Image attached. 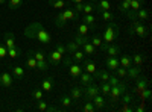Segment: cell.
Here are the masks:
<instances>
[{
  "label": "cell",
  "instance_id": "1",
  "mask_svg": "<svg viewBox=\"0 0 152 112\" xmlns=\"http://www.w3.org/2000/svg\"><path fill=\"white\" fill-rule=\"evenodd\" d=\"M23 33H24V36H26V38L37 40V41H40V43L44 44V46H49L50 43H52V35H50V33L43 27V24L38 23V21L31 23L29 26L24 29Z\"/></svg>",
  "mask_w": 152,
  "mask_h": 112
},
{
  "label": "cell",
  "instance_id": "2",
  "mask_svg": "<svg viewBox=\"0 0 152 112\" xmlns=\"http://www.w3.org/2000/svg\"><path fill=\"white\" fill-rule=\"evenodd\" d=\"M69 20H73V21L79 20V12H76L75 9L66 6L62 11L58 12V15L55 17L53 23H55V26H58V27H64V26H66V23H67Z\"/></svg>",
  "mask_w": 152,
  "mask_h": 112
},
{
  "label": "cell",
  "instance_id": "3",
  "mask_svg": "<svg viewBox=\"0 0 152 112\" xmlns=\"http://www.w3.org/2000/svg\"><path fill=\"white\" fill-rule=\"evenodd\" d=\"M117 38H119V24L114 23V21H110V23L107 24L105 30H104L102 40H104V43H107V44H113Z\"/></svg>",
  "mask_w": 152,
  "mask_h": 112
},
{
  "label": "cell",
  "instance_id": "4",
  "mask_svg": "<svg viewBox=\"0 0 152 112\" xmlns=\"http://www.w3.org/2000/svg\"><path fill=\"white\" fill-rule=\"evenodd\" d=\"M125 91H126L125 83L119 82L117 85H113V86H111V91H110V94H108L110 103H111V105H114V103L120 102V97H122V94H123Z\"/></svg>",
  "mask_w": 152,
  "mask_h": 112
},
{
  "label": "cell",
  "instance_id": "5",
  "mask_svg": "<svg viewBox=\"0 0 152 112\" xmlns=\"http://www.w3.org/2000/svg\"><path fill=\"white\" fill-rule=\"evenodd\" d=\"M99 91V85H96L94 82L90 85H85V88H82V94L85 95V100H91L94 95H97Z\"/></svg>",
  "mask_w": 152,
  "mask_h": 112
},
{
  "label": "cell",
  "instance_id": "6",
  "mask_svg": "<svg viewBox=\"0 0 152 112\" xmlns=\"http://www.w3.org/2000/svg\"><path fill=\"white\" fill-rule=\"evenodd\" d=\"M132 30H134V35H138V36H146L148 33H149V29L145 26V24L142 23V21H138V20H135V21H132Z\"/></svg>",
  "mask_w": 152,
  "mask_h": 112
},
{
  "label": "cell",
  "instance_id": "7",
  "mask_svg": "<svg viewBox=\"0 0 152 112\" xmlns=\"http://www.w3.org/2000/svg\"><path fill=\"white\" fill-rule=\"evenodd\" d=\"M91 102H93V105H94V108L97 111H104L107 108V97H104L100 92L91 98Z\"/></svg>",
  "mask_w": 152,
  "mask_h": 112
},
{
  "label": "cell",
  "instance_id": "8",
  "mask_svg": "<svg viewBox=\"0 0 152 112\" xmlns=\"http://www.w3.org/2000/svg\"><path fill=\"white\" fill-rule=\"evenodd\" d=\"M46 59H47V62H50L52 65H59L61 61H62V55H61L59 52L53 50V52H49V53L46 55Z\"/></svg>",
  "mask_w": 152,
  "mask_h": 112
},
{
  "label": "cell",
  "instance_id": "9",
  "mask_svg": "<svg viewBox=\"0 0 152 112\" xmlns=\"http://www.w3.org/2000/svg\"><path fill=\"white\" fill-rule=\"evenodd\" d=\"M12 82H14V77H12V74L5 71L0 74V86H3V88H9V86L12 85Z\"/></svg>",
  "mask_w": 152,
  "mask_h": 112
},
{
  "label": "cell",
  "instance_id": "10",
  "mask_svg": "<svg viewBox=\"0 0 152 112\" xmlns=\"http://www.w3.org/2000/svg\"><path fill=\"white\" fill-rule=\"evenodd\" d=\"M67 68H69V71H70V76L75 77V79H78V77L81 76V73L84 71V70H82V65H79L78 62H72Z\"/></svg>",
  "mask_w": 152,
  "mask_h": 112
},
{
  "label": "cell",
  "instance_id": "11",
  "mask_svg": "<svg viewBox=\"0 0 152 112\" xmlns=\"http://www.w3.org/2000/svg\"><path fill=\"white\" fill-rule=\"evenodd\" d=\"M11 74H12V77L14 79H24V76H26V73H24V68L21 65H12L11 67Z\"/></svg>",
  "mask_w": 152,
  "mask_h": 112
},
{
  "label": "cell",
  "instance_id": "12",
  "mask_svg": "<svg viewBox=\"0 0 152 112\" xmlns=\"http://www.w3.org/2000/svg\"><path fill=\"white\" fill-rule=\"evenodd\" d=\"M90 43L94 46V47H99L100 50H105V47H107V43H104V40H102V36H100L99 33H96V35H93L91 36V40H90Z\"/></svg>",
  "mask_w": 152,
  "mask_h": 112
},
{
  "label": "cell",
  "instance_id": "13",
  "mask_svg": "<svg viewBox=\"0 0 152 112\" xmlns=\"http://www.w3.org/2000/svg\"><path fill=\"white\" fill-rule=\"evenodd\" d=\"M140 71H142V68H140V67L131 65L129 68H126V77H128V79H132V80H135L138 76H140Z\"/></svg>",
  "mask_w": 152,
  "mask_h": 112
},
{
  "label": "cell",
  "instance_id": "14",
  "mask_svg": "<svg viewBox=\"0 0 152 112\" xmlns=\"http://www.w3.org/2000/svg\"><path fill=\"white\" fill-rule=\"evenodd\" d=\"M104 52L108 53V56H117L119 53H122V48H120V46H116L113 43V44H107Z\"/></svg>",
  "mask_w": 152,
  "mask_h": 112
},
{
  "label": "cell",
  "instance_id": "15",
  "mask_svg": "<svg viewBox=\"0 0 152 112\" xmlns=\"http://www.w3.org/2000/svg\"><path fill=\"white\" fill-rule=\"evenodd\" d=\"M105 65H107L108 70L114 71V70L119 67V58H117V56H107V59H105Z\"/></svg>",
  "mask_w": 152,
  "mask_h": 112
},
{
  "label": "cell",
  "instance_id": "16",
  "mask_svg": "<svg viewBox=\"0 0 152 112\" xmlns=\"http://www.w3.org/2000/svg\"><path fill=\"white\" fill-rule=\"evenodd\" d=\"M81 64H82V70L84 71H87V73H90V74H94L96 73V64H94V62L93 61H88V59H84L82 62H81Z\"/></svg>",
  "mask_w": 152,
  "mask_h": 112
},
{
  "label": "cell",
  "instance_id": "17",
  "mask_svg": "<svg viewBox=\"0 0 152 112\" xmlns=\"http://www.w3.org/2000/svg\"><path fill=\"white\" fill-rule=\"evenodd\" d=\"M79 79H81V85H82V86H85V85H90V83H93V82L96 80V77L93 76V74L87 73V71H82V73H81Z\"/></svg>",
  "mask_w": 152,
  "mask_h": 112
},
{
  "label": "cell",
  "instance_id": "18",
  "mask_svg": "<svg viewBox=\"0 0 152 112\" xmlns=\"http://www.w3.org/2000/svg\"><path fill=\"white\" fill-rule=\"evenodd\" d=\"M135 92H140L142 90H145V88H148L149 86V80L146 79V77H142V76H138L137 79H135Z\"/></svg>",
  "mask_w": 152,
  "mask_h": 112
},
{
  "label": "cell",
  "instance_id": "19",
  "mask_svg": "<svg viewBox=\"0 0 152 112\" xmlns=\"http://www.w3.org/2000/svg\"><path fill=\"white\" fill-rule=\"evenodd\" d=\"M3 44H5V47L6 48H11V47H14V46H17L15 44V38H14V33L12 32H6L5 35H3Z\"/></svg>",
  "mask_w": 152,
  "mask_h": 112
},
{
  "label": "cell",
  "instance_id": "20",
  "mask_svg": "<svg viewBox=\"0 0 152 112\" xmlns=\"http://www.w3.org/2000/svg\"><path fill=\"white\" fill-rule=\"evenodd\" d=\"M82 23H85L90 29H96V17L93 14H84Z\"/></svg>",
  "mask_w": 152,
  "mask_h": 112
},
{
  "label": "cell",
  "instance_id": "21",
  "mask_svg": "<svg viewBox=\"0 0 152 112\" xmlns=\"http://www.w3.org/2000/svg\"><path fill=\"white\" fill-rule=\"evenodd\" d=\"M111 5L108 0H97V2L94 3V11L97 12H102V11H110Z\"/></svg>",
  "mask_w": 152,
  "mask_h": 112
},
{
  "label": "cell",
  "instance_id": "22",
  "mask_svg": "<svg viewBox=\"0 0 152 112\" xmlns=\"http://www.w3.org/2000/svg\"><path fill=\"white\" fill-rule=\"evenodd\" d=\"M55 86V82H53V77H46L43 82H41V90L46 91V92H50Z\"/></svg>",
  "mask_w": 152,
  "mask_h": 112
},
{
  "label": "cell",
  "instance_id": "23",
  "mask_svg": "<svg viewBox=\"0 0 152 112\" xmlns=\"http://www.w3.org/2000/svg\"><path fill=\"white\" fill-rule=\"evenodd\" d=\"M119 65L123 67V68H129L132 65V61H131V56L128 53H123L120 58H119Z\"/></svg>",
  "mask_w": 152,
  "mask_h": 112
},
{
  "label": "cell",
  "instance_id": "24",
  "mask_svg": "<svg viewBox=\"0 0 152 112\" xmlns=\"http://www.w3.org/2000/svg\"><path fill=\"white\" fill-rule=\"evenodd\" d=\"M69 95L72 97V100H79V98L82 97V88L81 86H73V88H70V91H69Z\"/></svg>",
  "mask_w": 152,
  "mask_h": 112
},
{
  "label": "cell",
  "instance_id": "25",
  "mask_svg": "<svg viewBox=\"0 0 152 112\" xmlns=\"http://www.w3.org/2000/svg\"><path fill=\"white\" fill-rule=\"evenodd\" d=\"M81 47H82V52H84L87 56H93V55L96 53V47H94L90 41H87V43H85V44H82Z\"/></svg>",
  "mask_w": 152,
  "mask_h": 112
},
{
  "label": "cell",
  "instance_id": "26",
  "mask_svg": "<svg viewBox=\"0 0 152 112\" xmlns=\"http://www.w3.org/2000/svg\"><path fill=\"white\" fill-rule=\"evenodd\" d=\"M47 3L52 6L53 9H58V11H62V9L67 6V2H66V0H49Z\"/></svg>",
  "mask_w": 152,
  "mask_h": 112
},
{
  "label": "cell",
  "instance_id": "27",
  "mask_svg": "<svg viewBox=\"0 0 152 112\" xmlns=\"http://www.w3.org/2000/svg\"><path fill=\"white\" fill-rule=\"evenodd\" d=\"M131 61H132V65H135V67H140V68H142V65H143V61H145V56H143L142 53H134V55L131 56Z\"/></svg>",
  "mask_w": 152,
  "mask_h": 112
},
{
  "label": "cell",
  "instance_id": "28",
  "mask_svg": "<svg viewBox=\"0 0 152 112\" xmlns=\"http://www.w3.org/2000/svg\"><path fill=\"white\" fill-rule=\"evenodd\" d=\"M8 56L11 59H17L18 56H21V48L18 46H14V47H11L8 48Z\"/></svg>",
  "mask_w": 152,
  "mask_h": 112
},
{
  "label": "cell",
  "instance_id": "29",
  "mask_svg": "<svg viewBox=\"0 0 152 112\" xmlns=\"http://www.w3.org/2000/svg\"><path fill=\"white\" fill-rule=\"evenodd\" d=\"M135 14H137V20L138 21H145L149 18V11L146 8H140L138 11H135Z\"/></svg>",
  "mask_w": 152,
  "mask_h": 112
},
{
  "label": "cell",
  "instance_id": "30",
  "mask_svg": "<svg viewBox=\"0 0 152 112\" xmlns=\"http://www.w3.org/2000/svg\"><path fill=\"white\" fill-rule=\"evenodd\" d=\"M26 65H28L29 68H37V59L34 58L32 50H29L28 55H26Z\"/></svg>",
  "mask_w": 152,
  "mask_h": 112
},
{
  "label": "cell",
  "instance_id": "31",
  "mask_svg": "<svg viewBox=\"0 0 152 112\" xmlns=\"http://www.w3.org/2000/svg\"><path fill=\"white\" fill-rule=\"evenodd\" d=\"M23 2L24 0H6V5H8V8L11 11H15V9H18L23 5Z\"/></svg>",
  "mask_w": 152,
  "mask_h": 112
},
{
  "label": "cell",
  "instance_id": "32",
  "mask_svg": "<svg viewBox=\"0 0 152 112\" xmlns=\"http://www.w3.org/2000/svg\"><path fill=\"white\" fill-rule=\"evenodd\" d=\"M59 102H61V105L64 106V108H70V106H72V103H73L72 97H70L69 94H62V95L59 97Z\"/></svg>",
  "mask_w": 152,
  "mask_h": 112
},
{
  "label": "cell",
  "instance_id": "33",
  "mask_svg": "<svg viewBox=\"0 0 152 112\" xmlns=\"http://www.w3.org/2000/svg\"><path fill=\"white\" fill-rule=\"evenodd\" d=\"M72 58H73V61L75 62H78V64H81V62L85 59V53L81 50V48H79V50H76V52H73L72 53Z\"/></svg>",
  "mask_w": 152,
  "mask_h": 112
},
{
  "label": "cell",
  "instance_id": "34",
  "mask_svg": "<svg viewBox=\"0 0 152 112\" xmlns=\"http://www.w3.org/2000/svg\"><path fill=\"white\" fill-rule=\"evenodd\" d=\"M47 108H49V105H47V102L43 100V98H41V100H37V103H35V106H34L35 111H40V112H46Z\"/></svg>",
  "mask_w": 152,
  "mask_h": 112
},
{
  "label": "cell",
  "instance_id": "35",
  "mask_svg": "<svg viewBox=\"0 0 152 112\" xmlns=\"http://www.w3.org/2000/svg\"><path fill=\"white\" fill-rule=\"evenodd\" d=\"M99 91H100V94H102L104 97H108V94L111 91V85L108 82H102V85L99 86Z\"/></svg>",
  "mask_w": 152,
  "mask_h": 112
},
{
  "label": "cell",
  "instance_id": "36",
  "mask_svg": "<svg viewBox=\"0 0 152 112\" xmlns=\"http://www.w3.org/2000/svg\"><path fill=\"white\" fill-rule=\"evenodd\" d=\"M143 5H145V0H131L129 9L131 11H138L140 8H143Z\"/></svg>",
  "mask_w": 152,
  "mask_h": 112
},
{
  "label": "cell",
  "instance_id": "37",
  "mask_svg": "<svg viewBox=\"0 0 152 112\" xmlns=\"http://www.w3.org/2000/svg\"><path fill=\"white\" fill-rule=\"evenodd\" d=\"M73 41L81 47V46H82V44H85L87 41H90V38H88L87 35H79V33H76V36H75V40H73Z\"/></svg>",
  "mask_w": 152,
  "mask_h": 112
},
{
  "label": "cell",
  "instance_id": "38",
  "mask_svg": "<svg viewBox=\"0 0 152 112\" xmlns=\"http://www.w3.org/2000/svg\"><path fill=\"white\" fill-rule=\"evenodd\" d=\"M31 95H32L34 100H41V98L44 97V91L41 88H34V91L31 92Z\"/></svg>",
  "mask_w": 152,
  "mask_h": 112
},
{
  "label": "cell",
  "instance_id": "39",
  "mask_svg": "<svg viewBox=\"0 0 152 112\" xmlns=\"http://www.w3.org/2000/svg\"><path fill=\"white\" fill-rule=\"evenodd\" d=\"M93 11H94V3L93 2L82 3V12H84V14H91Z\"/></svg>",
  "mask_w": 152,
  "mask_h": 112
},
{
  "label": "cell",
  "instance_id": "40",
  "mask_svg": "<svg viewBox=\"0 0 152 112\" xmlns=\"http://www.w3.org/2000/svg\"><path fill=\"white\" fill-rule=\"evenodd\" d=\"M99 15L104 21H113L114 20V14L110 12V11H102V12H99Z\"/></svg>",
  "mask_w": 152,
  "mask_h": 112
},
{
  "label": "cell",
  "instance_id": "41",
  "mask_svg": "<svg viewBox=\"0 0 152 112\" xmlns=\"http://www.w3.org/2000/svg\"><path fill=\"white\" fill-rule=\"evenodd\" d=\"M66 50H67V53H73V52H76V50H79V46L76 44L75 41H69L67 44H66Z\"/></svg>",
  "mask_w": 152,
  "mask_h": 112
},
{
  "label": "cell",
  "instance_id": "42",
  "mask_svg": "<svg viewBox=\"0 0 152 112\" xmlns=\"http://www.w3.org/2000/svg\"><path fill=\"white\" fill-rule=\"evenodd\" d=\"M32 55H34V58L37 59V62L38 61H46V52L44 50H32Z\"/></svg>",
  "mask_w": 152,
  "mask_h": 112
},
{
  "label": "cell",
  "instance_id": "43",
  "mask_svg": "<svg viewBox=\"0 0 152 112\" xmlns=\"http://www.w3.org/2000/svg\"><path fill=\"white\" fill-rule=\"evenodd\" d=\"M129 3H131V0H122V3L119 5V12L120 14H125V12L129 9Z\"/></svg>",
  "mask_w": 152,
  "mask_h": 112
},
{
  "label": "cell",
  "instance_id": "44",
  "mask_svg": "<svg viewBox=\"0 0 152 112\" xmlns=\"http://www.w3.org/2000/svg\"><path fill=\"white\" fill-rule=\"evenodd\" d=\"M82 111H84V112H94V111H96V108H94V105H93V102H91V100H87V102H85V105L82 106Z\"/></svg>",
  "mask_w": 152,
  "mask_h": 112
},
{
  "label": "cell",
  "instance_id": "45",
  "mask_svg": "<svg viewBox=\"0 0 152 112\" xmlns=\"http://www.w3.org/2000/svg\"><path fill=\"white\" fill-rule=\"evenodd\" d=\"M37 68L40 70V71H47V70H49V62H47V59H46V61H38V62H37Z\"/></svg>",
  "mask_w": 152,
  "mask_h": 112
},
{
  "label": "cell",
  "instance_id": "46",
  "mask_svg": "<svg viewBox=\"0 0 152 112\" xmlns=\"http://www.w3.org/2000/svg\"><path fill=\"white\" fill-rule=\"evenodd\" d=\"M55 50L59 52L61 55L67 53V50H66V44H62V43H56V44H55Z\"/></svg>",
  "mask_w": 152,
  "mask_h": 112
},
{
  "label": "cell",
  "instance_id": "47",
  "mask_svg": "<svg viewBox=\"0 0 152 112\" xmlns=\"http://www.w3.org/2000/svg\"><path fill=\"white\" fill-rule=\"evenodd\" d=\"M114 71H116V76H117V77H126V68H123V67L119 65Z\"/></svg>",
  "mask_w": 152,
  "mask_h": 112
},
{
  "label": "cell",
  "instance_id": "48",
  "mask_svg": "<svg viewBox=\"0 0 152 112\" xmlns=\"http://www.w3.org/2000/svg\"><path fill=\"white\" fill-rule=\"evenodd\" d=\"M125 15H126V18L128 20H131V21H135L137 20V14H135V11H131V9H128L125 12Z\"/></svg>",
  "mask_w": 152,
  "mask_h": 112
},
{
  "label": "cell",
  "instance_id": "49",
  "mask_svg": "<svg viewBox=\"0 0 152 112\" xmlns=\"http://www.w3.org/2000/svg\"><path fill=\"white\" fill-rule=\"evenodd\" d=\"M88 30H90V27H88L85 23H82L81 26L78 27V33H79V35H87V33H88Z\"/></svg>",
  "mask_w": 152,
  "mask_h": 112
},
{
  "label": "cell",
  "instance_id": "50",
  "mask_svg": "<svg viewBox=\"0 0 152 112\" xmlns=\"http://www.w3.org/2000/svg\"><path fill=\"white\" fill-rule=\"evenodd\" d=\"M140 95H142V98H143V102L149 100V98H151V90H148V88L142 90V91H140Z\"/></svg>",
  "mask_w": 152,
  "mask_h": 112
},
{
  "label": "cell",
  "instance_id": "51",
  "mask_svg": "<svg viewBox=\"0 0 152 112\" xmlns=\"http://www.w3.org/2000/svg\"><path fill=\"white\" fill-rule=\"evenodd\" d=\"M8 56V48L5 47V44H0V59H3Z\"/></svg>",
  "mask_w": 152,
  "mask_h": 112
},
{
  "label": "cell",
  "instance_id": "52",
  "mask_svg": "<svg viewBox=\"0 0 152 112\" xmlns=\"http://www.w3.org/2000/svg\"><path fill=\"white\" fill-rule=\"evenodd\" d=\"M120 80H119V77L117 76H110V79H108V83L113 86V85H117Z\"/></svg>",
  "mask_w": 152,
  "mask_h": 112
},
{
  "label": "cell",
  "instance_id": "53",
  "mask_svg": "<svg viewBox=\"0 0 152 112\" xmlns=\"http://www.w3.org/2000/svg\"><path fill=\"white\" fill-rule=\"evenodd\" d=\"M75 11L81 14V12H82V3H75Z\"/></svg>",
  "mask_w": 152,
  "mask_h": 112
},
{
  "label": "cell",
  "instance_id": "54",
  "mask_svg": "<svg viewBox=\"0 0 152 112\" xmlns=\"http://www.w3.org/2000/svg\"><path fill=\"white\" fill-rule=\"evenodd\" d=\"M47 111H49V112H56V111H59V109H58L56 106H49Z\"/></svg>",
  "mask_w": 152,
  "mask_h": 112
},
{
  "label": "cell",
  "instance_id": "55",
  "mask_svg": "<svg viewBox=\"0 0 152 112\" xmlns=\"http://www.w3.org/2000/svg\"><path fill=\"white\" fill-rule=\"evenodd\" d=\"M135 111H137V112H143V111H145V105H142V106L135 108Z\"/></svg>",
  "mask_w": 152,
  "mask_h": 112
},
{
  "label": "cell",
  "instance_id": "56",
  "mask_svg": "<svg viewBox=\"0 0 152 112\" xmlns=\"http://www.w3.org/2000/svg\"><path fill=\"white\" fill-rule=\"evenodd\" d=\"M72 3H84V0H70Z\"/></svg>",
  "mask_w": 152,
  "mask_h": 112
},
{
  "label": "cell",
  "instance_id": "57",
  "mask_svg": "<svg viewBox=\"0 0 152 112\" xmlns=\"http://www.w3.org/2000/svg\"><path fill=\"white\" fill-rule=\"evenodd\" d=\"M6 3V0H0V5H5Z\"/></svg>",
  "mask_w": 152,
  "mask_h": 112
},
{
  "label": "cell",
  "instance_id": "58",
  "mask_svg": "<svg viewBox=\"0 0 152 112\" xmlns=\"http://www.w3.org/2000/svg\"><path fill=\"white\" fill-rule=\"evenodd\" d=\"M91 2H93V3H96V2H97V0H91Z\"/></svg>",
  "mask_w": 152,
  "mask_h": 112
}]
</instances>
